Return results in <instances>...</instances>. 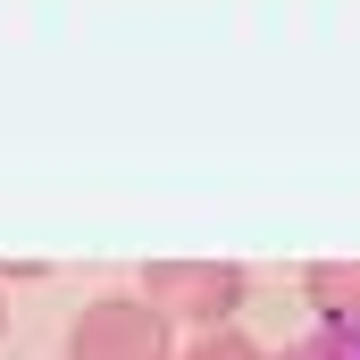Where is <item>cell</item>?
Wrapping results in <instances>:
<instances>
[{
    "label": "cell",
    "instance_id": "5b68a950",
    "mask_svg": "<svg viewBox=\"0 0 360 360\" xmlns=\"http://www.w3.org/2000/svg\"><path fill=\"white\" fill-rule=\"evenodd\" d=\"M276 360H360V335H344V327H319V335H302V344H285Z\"/></svg>",
    "mask_w": 360,
    "mask_h": 360
},
{
    "label": "cell",
    "instance_id": "6da1fadb",
    "mask_svg": "<svg viewBox=\"0 0 360 360\" xmlns=\"http://www.w3.org/2000/svg\"><path fill=\"white\" fill-rule=\"evenodd\" d=\"M134 293H143L168 327H184V335H218V327L243 319L252 276L235 269V260H151V269L134 276Z\"/></svg>",
    "mask_w": 360,
    "mask_h": 360
},
{
    "label": "cell",
    "instance_id": "8992f818",
    "mask_svg": "<svg viewBox=\"0 0 360 360\" xmlns=\"http://www.w3.org/2000/svg\"><path fill=\"white\" fill-rule=\"evenodd\" d=\"M0 335H8V293H0Z\"/></svg>",
    "mask_w": 360,
    "mask_h": 360
},
{
    "label": "cell",
    "instance_id": "277c9868",
    "mask_svg": "<svg viewBox=\"0 0 360 360\" xmlns=\"http://www.w3.org/2000/svg\"><path fill=\"white\" fill-rule=\"evenodd\" d=\"M176 360H269V352H260L252 335H235V327H218V335H193V344H184Z\"/></svg>",
    "mask_w": 360,
    "mask_h": 360
},
{
    "label": "cell",
    "instance_id": "3957f363",
    "mask_svg": "<svg viewBox=\"0 0 360 360\" xmlns=\"http://www.w3.org/2000/svg\"><path fill=\"white\" fill-rule=\"evenodd\" d=\"M302 293H310L319 327L360 335V260H310V269H302Z\"/></svg>",
    "mask_w": 360,
    "mask_h": 360
},
{
    "label": "cell",
    "instance_id": "7a4b0ae2",
    "mask_svg": "<svg viewBox=\"0 0 360 360\" xmlns=\"http://www.w3.org/2000/svg\"><path fill=\"white\" fill-rule=\"evenodd\" d=\"M176 327L143 293H92L68 327V360H176Z\"/></svg>",
    "mask_w": 360,
    "mask_h": 360
}]
</instances>
